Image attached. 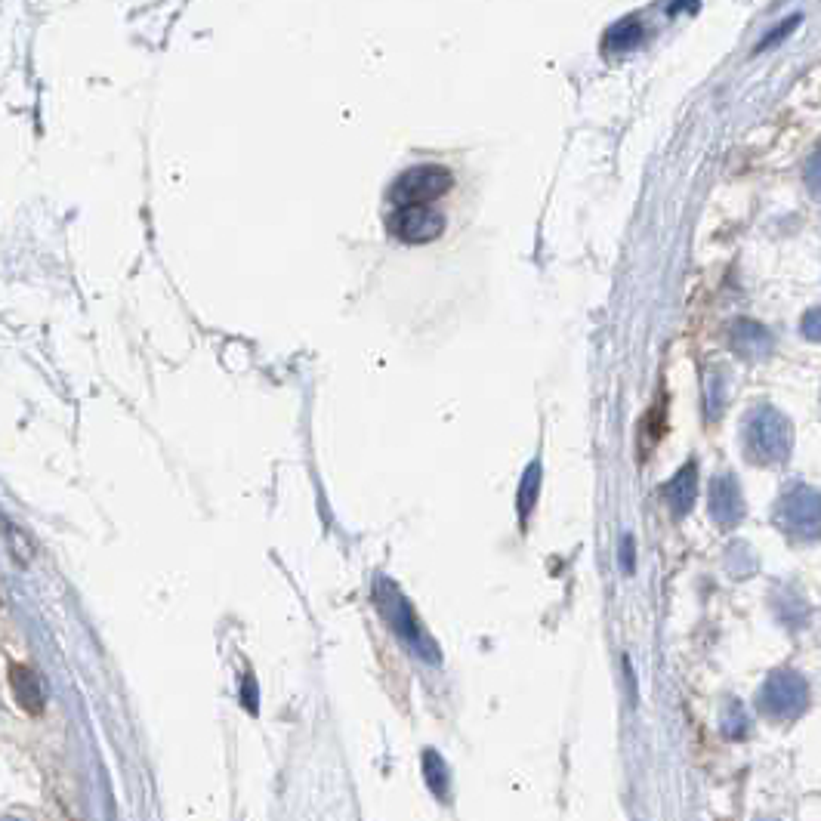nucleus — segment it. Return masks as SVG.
<instances>
[{
	"label": "nucleus",
	"mask_w": 821,
	"mask_h": 821,
	"mask_svg": "<svg viewBox=\"0 0 821 821\" xmlns=\"http://www.w3.org/2000/svg\"><path fill=\"white\" fill-rule=\"evenodd\" d=\"M10 686L19 698V704L28 710V713H41L44 710V686L38 680V673L25 664H13L10 667Z\"/></svg>",
	"instance_id": "nucleus-9"
},
{
	"label": "nucleus",
	"mask_w": 821,
	"mask_h": 821,
	"mask_svg": "<svg viewBox=\"0 0 821 821\" xmlns=\"http://www.w3.org/2000/svg\"><path fill=\"white\" fill-rule=\"evenodd\" d=\"M423 778L430 784V791L436 794V800H448L451 797V784H448V766L445 760L436 754V751H426L423 754Z\"/></svg>",
	"instance_id": "nucleus-11"
},
{
	"label": "nucleus",
	"mask_w": 821,
	"mask_h": 821,
	"mask_svg": "<svg viewBox=\"0 0 821 821\" xmlns=\"http://www.w3.org/2000/svg\"><path fill=\"white\" fill-rule=\"evenodd\" d=\"M800 334L812 343H821V306L809 309L800 321Z\"/></svg>",
	"instance_id": "nucleus-16"
},
{
	"label": "nucleus",
	"mask_w": 821,
	"mask_h": 821,
	"mask_svg": "<svg viewBox=\"0 0 821 821\" xmlns=\"http://www.w3.org/2000/svg\"><path fill=\"white\" fill-rule=\"evenodd\" d=\"M713 516L723 525H735L744 516L741 488L732 476H717V482H713Z\"/></svg>",
	"instance_id": "nucleus-8"
},
{
	"label": "nucleus",
	"mask_w": 821,
	"mask_h": 821,
	"mask_svg": "<svg viewBox=\"0 0 821 821\" xmlns=\"http://www.w3.org/2000/svg\"><path fill=\"white\" fill-rule=\"evenodd\" d=\"M4 528H7V547H10V556H13L19 565H28V559H31V541H28V534H22V531L16 528L13 519H7Z\"/></svg>",
	"instance_id": "nucleus-13"
},
{
	"label": "nucleus",
	"mask_w": 821,
	"mask_h": 821,
	"mask_svg": "<svg viewBox=\"0 0 821 821\" xmlns=\"http://www.w3.org/2000/svg\"><path fill=\"white\" fill-rule=\"evenodd\" d=\"M791 420L784 417L781 411H775L772 405H760L747 417V448L757 460L766 463H781L788 460L791 454Z\"/></svg>",
	"instance_id": "nucleus-1"
},
{
	"label": "nucleus",
	"mask_w": 821,
	"mask_h": 821,
	"mask_svg": "<svg viewBox=\"0 0 821 821\" xmlns=\"http://www.w3.org/2000/svg\"><path fill=\"white\" fill-rule=\"evenodd\" d=\"M392 229L405 241H433L445 229V217L430 204H408L399 207L392 217Z\"/></svg>",
	"instance_id": "nucleus-6"
},
{
	"label": "nucleus",
	"mask_w": 821,
	"mask_h": 821,
	"mask_svg": "<svg viewBox=\"0 0 821 821\" xmlns=\"http://www.w3.org/2000/svg\"><path fill=\"white\" fill-rule=\"evenodd\" d=\"M760 821H775V818H760Z\"/></svg>",
	"instance_id": "nucleus-20"
},
{
	"label": "nucleus",
	"mask_w": 821,
	"mask_h": 821,
	"mask_svg": "<svg viewBox=\"0 0 821 821\" xmlns=\"http://www.w3.org/2000/svg\"><path fill=\"white\" fill-rule=\"evenodd\" d=\"M806 183L815 195H821V149L806 161Z\"/></svg>",
	"instance_id": "nucleus-17"
},
{
	"label": "nucleus",
	"mask_w": 821,
	"mask_h": 821,
	"mask_svg": "<svg viewBox=\"0 0 821 821\" xmlns=\"http://www.w3.org/2000/svg\"><path fill=\"white\" fill-rule=\"evenodd\" d=\"M747 717H744V707L738 704V701H732L729 704V717H723V732L729 735V738H744L747 735Z\"/></svg>",
	"instance_id": "nucleus-14"
},
{
	"label": "nucleus",
	"mask_w": 821,
	"mask_h": 821,
	"mask_svg": "<svg viewBox=\"0 0 821 821\" xmlns=\"http://www.w3.org/2000/svg\"><path fill=\"white\" fill-rule=\"evenodd\" d=\"M386 587H389V584H386ZM380 609L386 612V618H389L392 630H396L402 639H408L417 655L430 658V661H439L436 646H433V642L420 633V624H417V618H414V612H411V605L399 596V590H392V587H389V593L380 599Z\"/></svg>",
	"instance_id": "nucleus-5"
},
{
	"label": "nucleus",
	"mask_w": 821,
	"mask_h": 821,
	"mask_svg": "<svg viewBox=\"0 0 821 821\" xmlns=\"http://www.w3.org/2000/svg\"><path fill=\"white\" fill-rule=\"evenodd\" d=\"M778 522L803 541L821 538V491L809 485L788 488L778 504Z\"/></svg>",
	"instance_id": "nucleus-3"
},
{
	"label": "nucleus",
	"mask_w": 821,
	"mask_h": 821,
	"mask_svg": "<svg viewBox=\"0 0 821 821\" xmlns=\"http://www.w3.org/2000/svg\"><path fill=\"white\" fill-rule=\"evenodd\" d=\"M800 19H803L800 13H797V16H788V19H784V22H781V25H778L775 31H769V34H766V38L760 41V47H757V50H769V47H775V44H778L781 38H788V34H791V31H794L797 25H800Z\"/></svg>",
	"instance_id": "nucleus-15"
},
{
	"label": "nucleus",
	"mask_w": 821,
	"mask_h": 821,
	"mask_svg": "<svg viewBox=\"0 0 821 821\" xmlns=\"http://www.w3.org/2000/svg\"><path fill=\"white\" fill-rule=\"evenodd\" d=\"M451 186V170L442 164H420V167H408L396 186H392V201L396 207H408V204H430L436 201L442 192H448Z\"/></svg>",
	"instance_id": "nucleus-4"
},
{
	"label": "nucleus",
	"mask_w": 821,
	"mask_h": 821,
	"mask_svg": "<svg viewBox=\"0 0 821 821\" xmlns=\"http://www.w3.org/2000/svg\"><path fill=\"white\" fill-rule=\"evenodd\" d=\"M244 707L257 713V689H254V676H247L244 680Z\"/></svg>",
	"instance_id": "nucleus-18"
},
{
	"label": "nucleus",
	"mask_w": 821,
	"mask_h": 821,
	"mask_svg": "<svg viewBox=\"0 0 821 821\" xmlns=\"http://www.w3.org/2000/svg\"><path fill=\"white\" fill-rule=\"evenodd\" d=\"M642 41V25L636 19H624L618 25L609 28V34H605V47L609 50H630Z\"/></svg>",
	"instance_id": "nucleus-12"
},
{
	"label": "nucleus",
	"mask_w": 821,
	"mask_h": 821,
	"mask_svg": "<svg viewBox=\"0 0 821 821\" xmlns=\"http://www.w3.org/2000/svg\"><path fill=\"white\" fill-rule=\"evenodd\" d=\"M621 562H624V568H627V571H633V538H624Z\"/></svg>",
	"instance_id": "nucleus-19"
},
{
	"label": "nucleus",
	"mask_w": 821,
	"mask_h": 821,
	"mask_svg": "<svg viewBox=\"0 0 821 821\" xmlns=\"http://www.w3.org/2000/svg\"><path fill=\"white\" fill-rule=\"evenodd\" d=\"M732 346L744 355V359H763V355L772 352L775 340H772V334L763 325L744 318V321H738V325L732 328Z\"/></svg>",
	"instance_id": "nucleus-7"
},
{
	"label": "nucleus",
	"mask_w": 821,
	"mask_h": 821,
	"mask_svg": "<svg viewBox=\"0 0 821 821\" xmlns=\"http://www.w3.org/2000/svg\"><path fill=\"white\" fill-rule=\"evenodd\" d=\"M695 491H698V479H695V463H686V467L676 473V479L670 482L667 488V497H670V507L673 513H689L692 510V501H695Z\"/></svg>",
	"instance_id": "nucleus-10"
},
{
	"label": "nucleus",
	"mask_w": 821,
	"mask_h": 821,
	"mask_svg": "<svg viewBox=\"0 0 821 821\" xmlns=\"http://www.w3.org/2000/svg\"><path fill=\"white\" fill-rule=\"evenodd\" d=\"M760 710L769 720H797L809 707V686L797 670H775L760 689Z\"/></svg>",
	"instance_id": "nucleus-2"
},
{
	"label": "nucleus",
	"mask_w": 821,
	"mask_h": 821,
	"mask_svg": "<svg viewBox=\"0 0 821 821\" xmlns=\"http://www.w3.org/2000/svg\"><path fill=\"white\" fill-rule=\"evenodd\" d=\"M7 821H16V818H7Z\"/></svg>",
	"instance_id": "nucleus-21"
}]
</instances>
